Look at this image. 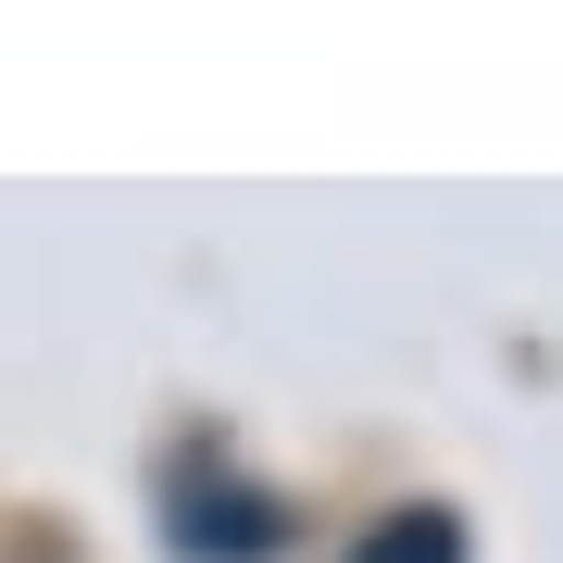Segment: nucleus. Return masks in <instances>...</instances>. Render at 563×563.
Here are the masks:
<instances>
[{
	"instance_id": "nucleus-1",
	"label": "nucleus",
	"mask_w": 563,
	"mask_h": 563,
	"mask_svg": "<svg viewBox=\"0 0 563 563\" xmlns=\"http://www.w3.org/2000/svg\"><path fill=\"white\" fill-rule=\"evenodd\" d=\"M351 563H463V526L439 514V501H413V514H388L376 539H363Z\"/></svg>"
}]
</instances>
